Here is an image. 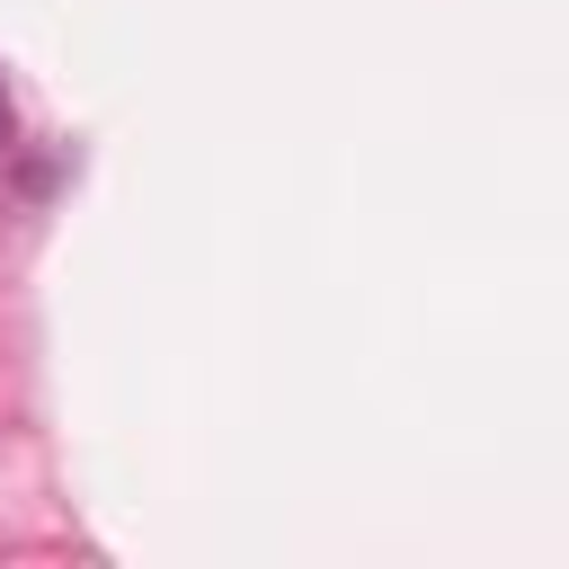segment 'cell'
<instances>
[{
  "label": "cell",
  "mask_w": 569,
  "mask_h": 569,
  "mask_svg": "<svg viewBox=\"0 0 569 569\" xmlns=\"http://www.w3.org/2000/svg\"><path fill=\"white\" fill-rule=\"evenodd\" d=\"M18 142V116H9V89H0V151Z\"/></svg>",
  "instance_id": "6da1fadb"
}]
</instances>
